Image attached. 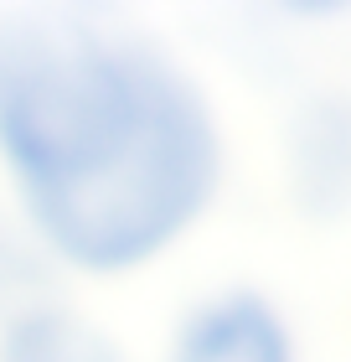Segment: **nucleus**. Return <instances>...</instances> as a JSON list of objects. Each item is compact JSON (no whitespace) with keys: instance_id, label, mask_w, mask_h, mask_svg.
I'll list each match as a JSON object with an SVG mask.
<instances>
[{"instance_id":"1","label":"nucleus","mask_w":351,"mask_h":362,"mask_svg":"<svg viewBox=\"0 0 351 362\" xmlns=\"http://www.w3.org/2000/svg\"><path fill=\"white\" fill-rule=\"evenodd\" d=\"M0 171L31 233L78 269L165 254L222 181L196 78L93 11H0Z\"/></svg>"},{"instance_id":"2","label":"nucleus","mask_w":351,"mask_h":362,"mask_svg":"<svg viewBox=\"0 0 351 362\" xmlns=\"http://www.w3.org/2000/svg\"><path fill=\"white\" fill-rule=\"evenodd\" d=\"M171 362H295L290 326L258 290H222L181 321Z\"/></svg>"},{"instance_id":"3","label":"nucleus","mask_w":351,"mask_h":362,"mask_svg":"<svg viewBox=\"0 0 351 362\" xmlns=\"http://www.w3.org/2000/svg\"><path fill=\"white\" fill-rule=\"evenodd\" d=\"M0 362H129L119 341L57 305H26L0 332Z\"/></svg>"}]
</instances>
